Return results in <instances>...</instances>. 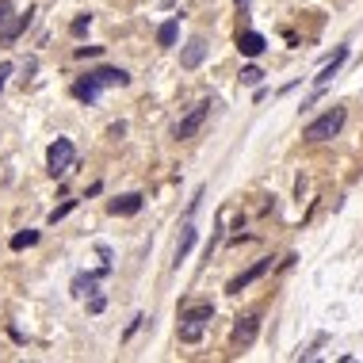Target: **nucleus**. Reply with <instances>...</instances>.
Returning a JSON list of instances; mask_svg holds the SVG:
<instances>
[{"label": "nucleus", "instance_id": "f257e3e1", "mask_svg": "<svg viewBox=\"0 0 363 363\" xmlns=\"http://www.w3.org/2000/svg\"><path fill=\"white\" fill-rule=\"evenodd\" d=\"M126 84H131V73H126V69L103 66V69H92L88 77H80L77 84H73V96H77V100H84V103H92L103 88H126Z\"/></svg>", "mask_w": 363, "mask_h": 363}, {"label": "nucleus", "instance_id": "f03ea898", "mask_svg": "<svg viewBox=\"0 0 363 363\" xmlns=\"http://www.w3.org/2000/svg\"><path fill=\"white\" fill-rule=\"evenodd\" d=\"M344 123H348V111H344V108H329L321 119H313V123L306 126L302 138L306 142H329V138H336V134L344 131Z\"/></svg>", "mask_w": 363, "mask_h": 363}, {"label": "nucleus", "instance_id": "7ed1b4c3", "mask_svg": "<svg viewBox=\"0 0 363 363\" xmlns=\"http://www.w3.org/2000/svg\"><path fill=\"white\" fill-rule=\"evenodd\" d=\"M214 318V306H195V310H188L180 318V329H176V336H180V344H199L207 333V325H211Z\"/></svg>", "mask_w": 363, "mask_h": 363}, {"label": "nucleus", "instance_id": "20e7f679", "mask_svg": "<svg viewBox=\"0 0 363 363\" xmlns=\"http://www.w3.org/2000/svg\"><path fill=\"white\" fill-rule=\"evenodd\" d=\"M46 168H50V176H69L73 168H77V149H73L69 138L50 142V149H46Z\"/></svg>", "mask_w": 363, "mask_h": 363}, {"label": "nucleus", "instance_id": "39448f33", "mask_svg": "<svg viewBox=\"0 0 363 363\" xmlns=\"http://www.w3.org/2000/svg\"><path fill=\"white\" fill-rule=\"evenodd\" d=\"M207 115H211V100H203V103H195V108L188 111V115L176 123V142H191L199 131H203V123H207Z\"/></svg>", "mask_w": 363, "mask_h": 363}, {"label": "nucleus", "instance_id": "423d86ee", "mask_svg": "<svg viewBox=\"0 0 363 363\" xmlns=\"http://www.w3.org/2000/svg\"><path fill=\"white\" fill-rule=\"evenodd\" d=\"M256 333H260V318H256V313L241 318L237 325H233V348H249V344L256 341Z\"/></svg>", "mask_w": 363, "mask_h": 363}, {"label": "nucleus", "instance_id": "0eeeda50", "mask_svg": "<svg viewBox=\"0 0 363 363\" xmlns=\"http://www.w3.org/2000/svg\"><path fill=\"white\" fill-rule=\"evenodd\" d=\"M264 272H272V260H256L249 272H241L237 279H230V287H225V290H230V295H241V290H245L249 283H256V279H260Z\"/></svg>", "mask_w": 363, "mask_h": 363}, {"label": "nucleus", "instance_id": "6e6552de", "mask_svg": "<svg viewBox=\"0 0 363 363\" xmlns=\"http://www.w3.org/2000/svg\"><path fill=\"white\" fill-rule=\"evenodd\" d=\"M344 58H348V46H336V50H333V58H329V61H325V69H321V73H318V80H313V92H321V88H325V84H329V80H333V77H336V69H341V66H344Z\"/></svg>", "mask_w": 363, "mask_h": 363}, {"label": "nucleus", "instance_id": "1a4fd4ad", "mask_svg": "<svg viewBox=\"0 0 363 363\" xmlns=\"http://www.w3.org/2000/svg\"><path fill=\"white\" fill-rule=\"evenodd\" d=\"M203 58H207V38H203V35H195L188 46H184L180 66H184V69H199V66H203Z\"/></svg>", "mask_w": 363, "mask_h": 363}, {"label": "nucleus", "instance_id": "9d476101", "mask_svg": "<svg viewBox=\"0 0 363 363\" xmlns=\"http://www.w3.org/2000/svg\"><path fill=\"white\" fill-rule=\"evenodd\" d=\"M264 46H268V43H264L260 31H241V35H237V50L245 54V58H256V54H264Z\"/></svg>", "mask_w": 363, "mask_h": 363}, {"label": "nucleus", "instance_id": "9b49d317", "mask_svg": "<svg viewBox=\"0 0 363 363\" xmlns=\"http://www.w3.org/2000/svg\"><path fill=\"white\" fill-rule=\"evenodd\" d=\"M195 233H199V230H195L191 222H184V225H180V237H176V249H172V260H176V264H180L184 256L191 253V245H195Z\"/></svg>", "mask_w": 363, "mask_h": 363}, {"label": "nucleus", "instance_id": "f8f14e48", "mask_svg": "<svg viewBox=\"0 0 363 363\" xmlns=\"http://www.w3.org/2000/svg\"><path fill=\"white\" fill-rule=\"evenodd\" d=\"M108 211L115 214V218H131V214L142 211V195H119V199H111Z\"/></svg>", "mask_w": 363, "mask_h": 363}, {"label": "nucleus", "instance_id": "ddd939ff", "mask_svg": "<svg viewBox=\"0 0 363 363\" xmlns=\"http://www.w3.org/2000/svg\"><path fill=\"white\" fill-rule=\"evenodd\" d=\"M31 20H35V8H27V12L20 15V20H12V23H8V27L0 31V38H4V43H15V38H20L23 31L31 27Z\"/></svg>", "mask_w": 363, "mask_h": 363}, {"label": "nucleus", "instance_id": "4468645a", "mask_svg": "<svg viewBox=\"0 0 363 363\" xmlns=\"http://www.w3.org/2000/svg\"><path fill=\"white\" fill-rule=\"evenodd\" d=\"M100 290V276H77L73 279V295L84 298V295H96Z\"/></svg>", "mask_w": 363, "mask_h": 363}, {"label": "nucleus", "instance_id": "2eb2a0df", "mask_svg": "<svg viewBox=\"0 0 363 363\" xmlns=\"http://www.w3.org/2000/svg\"><path fill=\"white\" fill-rule=\"evenodd\" d=\"M176 35H180V20H168V23H161V27H157V43L161 46H172Z\"/></svg>", "mask_w": 363, "mask_h": 363}, {"label": "nucleus", "instance_id": "dca6fc26", "mask_svg": "<svg viewBox=\"0 0 363 363\" xmlns=\"http://www.w3.org/2000/svg\"><path fill=\"white\" fill-rule=\"evenodd\" d=\"M31 245H38V230H23L12 237V249H31Z\"/></svg>", "mask_w": 363, "mask_h": 363}, {"label": "nucleus", "instance_id": "f3484780", "mask_svg": "<svg viewBox=\"0 0 363 363\" xmlns=\"http://www.w3.org/2000/svg\"><path fill=\"white\" fill-rule=\"evenodd\" d=\"M260 80H264V69H256V66H245V69H241V84L256 88Z\"/></svg>", "mask_w": 363, "mask_h": 363}, {"label": "nucleus", "instance_id": "a211bd4d", "mask_svg": "<svg viewBox=\"0 0 363 363\" xmlns=\"http://www.w3.org/2000/svg\"><path fill=\"white\" fill-rule=\"evenodd\" d=\"M88 27H92V15H77V20H73V27H69V31H73V35L80 38V35H84Z\"/></svg>", "mask_w": 363, "mask_h": 363}, {"label": "nucleus", "instance_id": "6ab92c4d", "mask_svg": "<svg viewBox=\"0 0 363 363\" xmlns=\"http://www.w3.org/2000/svg\"><path fill=\"white\" fill-rule=\"evenodd\" d=\"M73 207H77V199H69V203H61V207H54V211H50V222H61V218H66V214L73 211Z\"/></svg>", "mask_w": 363, "mask_h": 363}, {"label": "nucleus", "instance_id": "aec40b11", "mask_svg": "<svg viewBox=\"0 0 363 363\" xmlns=\"http://www.w3.org/2000/svg\"><path fill=\"white\" fill-rule=\"evenodd\" d=\"M103 306H108V298H103L100 290H96V295L88 298V313H103Z\"/></svg>", "mask_w": 363, "mask_h": 363}, {"label": "nucleus", "instance_id": "412c9836", "mask_svg": "<svg viewBox=\"0 0 363 363\" xmlns=\"http://www.w3.org/2000/svg\"><path fill=\"white\" fill-rule=\"evenodd\" d=\"M8 23H12V4H8V0H0V31H4Z\"/></svg>", "mask_w": 363, "mask_h": 363}, {"label": "nucleus", "instance_id": "4be33fe9", "mask_svg": "<svg viewBox=\"0 0 363 363\" xmlns=\"http://www.w3.org/2000/svg\"><path fill=\"white\" fill-rule=\"evenodd\" d=\"M100 50H103V46H80V50H77V58H96Z\"/></svg>", "mask_w": 363, "mask_h": 363}, {"label": "nucleus", "instance_id": "5701e85b", "mask_svg": "<svg viewBox=\"0 0 363 363\" xmlns=\"http://www.w3.org/2000/svg\"><path fill=\"white\" fill-rule=\"evenodd\" d=\"M8 77H12V66H8V61H4V66H0V92H4V84H8Z\"/></svg>", "mask_w": 363, "mask_h": 363}, {"label": "nucleus", "instance_id": "b1692460", "mask_svg": "<svg viewBox=\"0 0 363 363\" xmlns=\"http://www.w3.org/2000/svg\"><path fill=\"white\" fill-rule=\"evenodd\" d=\"M142 321H145V318H134V321H131V329H126V333H123V341H131V336L138 333V325H142Z\"/></svg>", "mask_w": 363, "mask_h": 363}, {"label": "nucleus", "instance_id": "393cba45", "mask_svg": "<svg viewBox=\"0 0 363 363\" xmlns=\"http://www.w3.org/2000/svg\"><path fill=\"white\" fill-rule=\"evenodd\" d=\"M237 4H249V0H237Z\"/></svg>", "mask_w": 363, "mask_h": 363}]
</instances>
